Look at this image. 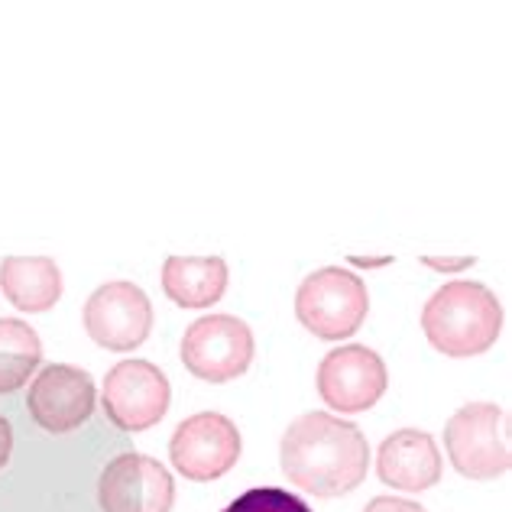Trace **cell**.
I'll use <instances>...</instances> for the list:
<instances>
[{"label": "cell", "mask_w": 512, "mask_h": 512, "mask_svg": "<svg viewBox=\"0 0 512 512\" xmlns=\"http://www.w3.org/2000/svg\"><path fill=\"white\" fill-rule=\"evenodd\" d=\"M91 428V425H88ZM43 435L23 396H0V512H98L94 480L107 457L127 451V435L94 422L88 438Z\"/></svg>", "instance_id": "6da1fadb"}, {"label": "cell", "mask_w": 512, "mask_h": 512, "mask_svg": "<svg viewBox=\"0 0 512 512\" xmlns=\"http://www.w3.org/2000/svg\"><path fill=\"white\" fill-rule=\"evenodd\" d=\"M282 474L302 493L334 500L354 493L370 470L367 435L331 412H305L282 435Z\"/></svg>", "instance_id": "7a4b0ae2"}, {"label": "cell", "mask_w": 512, "mask_h": 512, "mask_svg": "<svg viewBox=\"0 0 512 512\" xmlns=\"http://www.w3.org/2000/svg\"><path fill=\"white\" fill-rule=\"evenodd\" d=\"M422 331L444 357H480L500 341L503 305L483 282H444L422 308Z\"/></svg>", "instance_id": "3957f363"}, {"label": "cell", "mask_w": 512, "mask_h": 512, "mask_svg": "<svg viewBox=\"0 0 512 512\" xmlns=\"http://www.w3.org/2000/svg\"><path fill=\"white\" fill-rule=\"evenodd\" d=\"M444 451L467 480L487 483L512 467L509 412L496 402H470L444 425Z\"/></svg>", "instance_id": "277c9868"}, {"label": "cell", "mask_w": 512, "mask_h": 512, "mask_svg": "<svg viewBox=\"0 0 512 512\" xmlns=\"http://www.w3.org/2000/svg\"><path fill=\"white\" fill-rule=\"evenodd\" d=\"M370 312L367 282L344 266L315 269L295 292V318L321 341H344L363 328Z\"/></svg>", "instance_id": "5b68a950"}, {"label": "cell", "mask_w": 512, "mask_h": 512, "mask_svg": "<svg viewBox=\"0 0 512 512\" xmlns=\"http://www.w3.org/2000/svg\"><path fill=\"white\" fill-rule=\"evenodd\" d=\"M172 402L169 376L150 360H120L104 376L101 412L104 422L114 425L120 435H140L166 419Z\"/></svg>", "instance_id": "8992f818"}, {"label": "cell", "mask_w": 512, "mask_h": 512, "mask_svg": "<svg viewBox=\"0 0 512 512\" xmlns=\"http://www.w3.org/2000/svg\"><path fill=\"white\" fill-rule=\"evenodd\" d=\"M26 412L33 425L49 438H72L91 425L94 406H98V389H94L91 373L72 363H49L26 389Z\"/></svg>", "instance_id": "52a82bcc"}, {"label": "cell", "mask_w": 512, "mask_h": 512, "mask_svg": "<svg viewBox=\"0 0 512 512\" xmlns=\"http://www.w3.org/2000/svg\"><path fill=\"white\" fill-rule=\"evenodd\" d=\"M94 503L98 512H169L175 503V483L156 457L117 451L98 470Z\"/></svg>", "instance_id": "ba28073f"}, {"label": "cell", "mask_w": 512, "mask_h": 512, "mask_svg": "<svg viewBox=\"0 0 512 512\" xmlns=\"http://www.w3.org/2000/svg\"><path fill=\"white\" fill-rule=\"evenodd\" d=\"M253 354V331L234 315H205L185 328L182 363L195 380L231 383L250 370Z\"/></svg>", "instance_id": "9c48e42d"}, {"label": "cell", "mask_w": 512, "mask_h": 512, "mask_svg": "<svg viewBox=\"0 0 512 512\" xmlns=\"http://www.w3.org/2000/svg\"><path fill=\"white\" fill-rule=\"evenodd\" d=\"M244 451L237 425L221 412H198L175 425L169 438L172 467L192 483H214L231 474Z\"/></svg>", "instance_id": "30bf717a"}, {"label": "cell", "mask_w": 512, "mask_h": 512, "mask_svg": "<svg viewBox=\"0 0 512 512\" xmlns=\"http://www.w3.org/2000/svg\"><path fill=\"white\" fill-rule=\"evenodd\" d=\"M85 331L88 338L114 354H130L137 350L153 331V302L137 282L114 279L98 286L85 302Z\"/></svg>", "instance_id": "8fae6325"}, {"label": "cell", "mask_w": 512, "mask_h": 512, "mask_svg": "<svg viewBox=\"0 0 512 512\" xmlns=\"http://www.w3.org/2000/svg\"><path fill=\"white\" fill-rule=\"evenodd\" d=\"M318 396L341 415L373 409L386 396L389 370L383 357L367 344H344L328 350L315 373Z\"/></svg>", "instance_id": "7c38bea8"}, {"label": "cell", "mask_w": 512, "mask_h": 512, "mask_svg": "<svg viewBox=\"0 0 512 512\" xmlns=\"http://www.w3.org/2000/svg\"><path fill=\"white\" fill-rule=\"evenodd\" d=\"M376 474L386 487L402 493H422L441 483V451L435 438L419 428L393 431L376 454Z\"/></svg>", "instance_id": "4fadbf2b"}, {"label": "cell", "mask_w": 512, "mask_h": 512, "mask_svg": "<svg viewBox=\"0 0 512 512\" xmlns=\"http://www.w3.org/2000/svg\"><path fill=\"white\" fill-rule=\"evenodd\" d=\"M0 289L13 308L26 315H43L62 299V269L52 256H4Z\"/></svg>", "instance_id": "5bb4252c"}, {"label": "cell", "mask_w": 512, "mask_h": 512, "mask_svg": "<svg viewBox=\"0 0 512 512\" xmlns=\"http://www.w3.org/2000/svg\"><path fill=\"white\" fill-rule=\"evenodd\" d=\"M227 263L221 256H169L163 263V292L179 308H211L227 292Z\"/></svg>", "instance_id": "9a60e30c"}, {"label": "cell", "mask_w": 512, "mask_h": 512, "mask_svg": "<svg viewBox=\"0 0 512 512\" xmlns=\"http://www.w3.org/2000/svg\"><path fill=\"white\" fill-rule=\"evenodd\" d=\"M43 367V341L20 318H0V396H17Z\"/></svg>", "instance_id": "2e32d148"}, {"label": "cell", "mask_w": 512, "mask_h": 512, "mask_svg": "<svg viewBox=\"0 0 512 512\" xmlns=\"http://www.w3.org/2000/svg\"><path fill=\"white\" fill-rule=\"evenodd\" d=\"M221 512H312L302 496L279 487H253L227 503Z\"/></svg>", "instance_id": "e0dca14e"}, {"label": "cell", "mask_w": 512, "mask_h": 512, "mask_svg": "<svg viewBox=\"0 0 512 512\" xmlns=\"http://www.w3.org/2000/svg\"><path fill=\"white\" fill-rule=\"evenodd\" d=\"M363 512H428V509L412 500H399V496H376Z\"/></svg>", "instance_id": "ac0fdd59"}, {"label": "cell", "mask_w": 512, "mask_h": 512, "mask_svg": "<svg viewBox=\"0 0 512 512\" xmlns=\"http://www.w3.org/2000/svg\"><path fill=\"white\" fill-rule=\"evenodd\" d=\"M422 263L431 269H444V273H457V269L474 266V256H461V260H438V256H422Z\"/></svg>", "instance_id": "d6986e66"}]
</instances>
